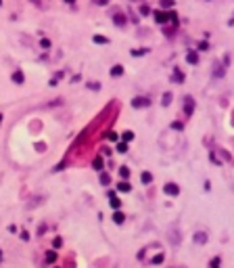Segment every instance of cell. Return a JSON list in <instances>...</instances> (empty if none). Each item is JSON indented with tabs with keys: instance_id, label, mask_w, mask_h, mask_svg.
<instances>
[{
	"instance_id": "30bf717a",
	"label": "cell",
	"mask_w": 234,
	"mask_h": 268,
	"mask_svg": "<svg viewBox=\"0 0 234 268\" xmlns=\"http://www.w3.org/2000/svg\"><path fill=\"white\" fill-rule=\"evenodd\" d=\"M117 188H119L121 193H128V191H130V184H128V182H119V184H117Z\"/></svg>"
},
{
	"instance_id": "e0dca14e",
	"label": "cell",
	"mask_w": 234,
	"mask_h": 268,
	"mask_svg": "<svg viewBox=\"0 0 234 268\" xmlns=\"http://www.w3.org/2000/svg\"><path fill=\"white\" fill-rule=\"evenodd\" d=\"M161 262H163V254H157L153 258V264H161Z\"/></svg>"
},
{
	"instance_id": "cb8c5ba5",
	"label": "cell",
	"mask_w": 234,
	"mask_h": 268,
	"mask_svg": "<svg viewBox=\"0 0 234 268\" xmlns=\"http://www.w3.org/2000/svg\"><path fill=\"white\" fill-rule=\"evenodd\" d=\"M144 52H146V50H132V55H134V57H140V55H144Z\"/></svg>"
},
{
	"instance_id": "9c48e42d",
	"label": "cell",
	"mask_w": 234,
	"mask_h": 268,
	"mask_svg": "<svg viewBox=\"0 0 234 268\" xmlns=\"http://www.w3.org/2000/svg\"><path fill=\"white\" fill-rule=\"evenodd\" d=\"M113 21H115L117 25H123V23H126V17H123V15H115V17H113Z\"/></svg>"
},
{
	"instance_id": "8992f818",
	"label": "cell",
	"mask_w": 234,
	"mask_h": 268,
	"mask_svg": "<svg viewBox=\"0 0 234 268\" xmlns=\"http://www.w3.org/2000/svg\"><path fill=\"white\" fill-rule=\"evenodd\" d=\"M194 241L203 245L205 241H207V235H205V233H197V235H194Z\"/></svg>"
},
{
	"instance_id": "277c9868",
	"label": "cell",
	"mask_w": 234,
	"mask_h": 268,
	"mask_svg": "<svg viewBox=\"0 0 234 268\" xmlns=\"http://www.w3.org/2000/svg\"><path fill=\"white\" fill-rule=\"evenodd\" d=\"M155 19H157L159 23H165V21L169 19V15H165V13H155Z\"/></svg>"
},
{
	"instance_id": "52a82bcc",
	"label": "cell",
	"mask_w": 234,
	"mask_h": 268,
	"mask_svg": "<svg viewBox=\"0 0 234 268\" xmlns=\"http://www.w3.org/2000/svg\"><path fill=\"white\" fill-rule=\"evenodd\" d=\"M13 82L23 84V73H21V71H15V73H13Z\"/></svg>"
},
{
	"instance_id": "ffe728a7",
	"label": "cell",
	"mask_w": 234,
	"mask_h": 268,
	"mask_svg": "<svg viewBox=\"0 0 234 268\" xmlns=\"http://www.w3.org/2000/svg\"><path fill=\"white\" fill-rule=\"evenodd\" d=\"M211 268H220V258H213V262H211Z\"/></svg>"
},
{
	"instance_id": "f1b7e54d",
	"label": "cell",
	"mask_w": 234,
	"mask_h": 268,
	"mask_svg": "<svg viewBox=\"0 0 234 268\" xmlns=\"http://www.w3.org/2000/svg\"><path fill=\"white\" fill-rule=\"evenodd\" d=\"M0 260H2V254H0Z\"/></svg>"
},
{
	"instance_id": "4316f807",
	"label": "cell",
	"mask_w": 234,
	"mask_h": 268,
	"mask_svg": "<svg viewBox=\"0 0 234 268\" xmlns=\"http://www.w3.org/2000/svg\"><path fill=\"white\" fill-rule=\"evenodd\" d=\"M67 2H75V0H67Z\"/></svg>"
},
{
	"instance_id": "44dd1931",
	"label": "cell",
	"mask_w": 234,
	"mask_h": 268,
	"mask_svg": "<svg viewBox=\"0 0 234 268\" xmlns=\"http://www.w3.org/2000/svg\"><path fill=\"white\" fill-rule=\"evenodd\" d=\"M40 44H42V48H50V40H46V38H44Z\"/></svg>"
},
{
	"instance_id": "7c38bea8",
	"label": "cell",
	"mask_w": 234,
	"mask_h": 268,
	"mask_svg": "<svg viewBox=\"0 0 234 268\" xmlns=\"http://www.w3.org/2000/svg\"><path fill=\"white\" fill-rule=\"evenodd\" d=\"M94 42H96V44H107L109 40H107L105 36H94Z\"/></svg>"
},
{
	"instance_id": "83f0119b",
	"label": "cell",
	"mask_w": 234,
	"mask_h": 268,
	"mask_svg": "<svg viewBox=\"0 0 234 268\" xmlns=\"http://www.w3.org/2000/svg\"><path fill=\"white\" fill-rule=\"evenodd\" d=\"M0 122H2V113H0Z\"/></svg>"
},
{
	"instance_id": "9a60e30c",
	"label": "cell",
	"mask_w": 234,
	"mask_h": 268,
	"mask_svg": "<svg viewBox=\"0 0 234 268\" xmlns=\"http://www.w3.org/2000/svg\"><path fill=\"white\" fill-rule=\"evenodd\" d=\"M94 168H96V170H100V168H103V157H96V159H94V163H92Z\"/></svg>"
},
{
	"instance_id": "7a4b0ae2",
	"label": "cell",
	"mask_w": 234,
	"mask_h": 268,
	"mask_svg": "<svg viewBox=\"0 0 234 268\" xmlns=\"http://www.w3.org/2000/svg\"><path fill=\"white\" fill-rule=\"evenodd\" d=\"M165 193L172 195V197H176V195H178V187H176L174 182H167V184H165Z\"/></svg>"
},
{
	"instance_id": "d4e9b609",
	"label": "cell",
	"mask_w": 234,
	"mask_h": 268,
	"mask_svg": "<svg viewBox=\"0 0 234 268\" xmlns=\"http://www.w3.org/2000/svg\"><path fill=\"white\" fill-rule=\"evenodd\" d=\"M169 101H172V94H165V96H163V105H167Z\"/></svg>"
},
{
	"instance_id": "ba28073f",
	"label": "cell",
	"mask_w": 234,
	"mask_h": 268,
	"mask_svg": "<svg viewBox=\"0 0 234 268\" xmlns=\"http://www.w3.org/2000/svg\"><path fill=\"white\" fill-rule=\"evenodd\" d=\"M153 180V176H151V172H142V182H144V184H149V182H151Z\"/></svg>"
},
{
	"instance_id": "5b68a950",
	"label": "cell",
	"mask_w": 234,
	"mask_h": 268,
	"mask_svg": "<svg viewBox=\"0 0 234 268\" xmlns=\"http://www.w3.org/2000/svg\"><path fill=\"white\" fill-rule=\"evenodd\" d=\"M113 220H115L117 224H121V222L126 220V216H123V212H115V214H113Z\"/></svg>"
},
{
	"instance_id": "ac0fdd59",
	"label": "cell",
	"mask_w": 234,
	"mask_h": 268,
	"mask_svg": "<svg viewBox=\"0 0 234 268\" xmlns=\"http://www.w3.org/2000/svg\"><path fill=\"white\" fill-rule=\"evenodd\" d=\"M197 61H199V59H197V55H194V52H190V55H188V63H192V65H194Z\"/></svg>"
},
{
	"instance_id": "5bb4252c",
	"label": "cell",
	"mask_w": 234,
	"mask_h": 268,
	"mask_svg": "<svg viewBox=\"0 0 234 268\" xmlns=\"http://www.w3.org/2000/svg\"><path fill=\"white\" fill-rule=\"evenodd\" d=\"M117 151L126 153V151H128V145H126V142H117Z\"/></svg>"
},
{
	"instance_id": "7402d4cb",
	"label": "cell",
	"mask_w": 234,
	"mask_h": 268,
	"mask_svg": "<svg viewBox=\"0 0 234 268\" xmlns=\"http://www.w3.org/2000/svg\"><path fill=\"white\" fill-rule=\"evenodd\" d=\"M134 138V134L132 132H123V140H132Z\"/></svg>"
},
{
	"instance_id": "2e32d148",
	"label": "cell",
	"mask_w": 234,
	"mask_h": 268,
	"mask_svg": "<svg viewBox=\"0 0 234 268\" xmlns=\"http://www.w3.org/2000/svg\"><path fill=\"white\" fill-rule=\"evenodd\" d=\"M61 245H63V239H61V237H55V241H52V247H61Z\"/></svg>"
},
{
	"instance_id": "603a6c76",
	"label": "cell",
	"mask_w": 234,
	"mask_h": 268,
	"mask_svg": "<svg viewBox=\"0 0 234 268\" xmlns=\"http://www.w3.org/2000/svg\"><path fill=\"white\" fill-rule=\"evenodd\" d=\"M111 205H113V208H119V199H115V197H111Z\"/></svg>"
},
{
	"instance_id": "8fae6325",
	"label": "cell",
	"mask_w": 234,
	"mask_h": 268,
	"mask_svg": "<svg viewBox=\"0 0 234 268\" xmlns=\"http://www.w3.org/2000/svg\"><path fill=\"white\" fill-rule=\"evenodd\" d=\"M55 260H57V254H55V251H48V254H46V262H48V264H52Z\"/></svg>"
},
{
	"instance_id": "484cf974",
	"label": "cell",
	"mask_w": 234,
	"mask_h": 268,
	"mask_svg": "<svg viewBox=\"0 0 234 268\" xmlns=\"http://www.w3.org/2000/svg\"><path fill=\"white\" fill-rule=\"evenodd\" d=\"M172 126H174V130H182V124H180V122H174Z\"/></svg>"
},
{
	"instance_id": "4fadbf2b",
	"label": "cell",
	"mask_w": 234,
	"mask_h": 268,
	"mask_svg": "<svg viewBox=\"0 0 234 268\" xmlns=\"http://www.w3.org/2000/svg\"><path fill=\"white\" fill-rule=\"evenodd\" d=\"M119 174H121V178H128V176H130V170L126 168V165H121V168H119Z\"/></svg>"
},
{
	"instance_id": "3957f363",
	"label": "cell",
	"mask_w": 234,
	"mask_h": 268,
	"mask_svg": "<svg viewBox=\"0 0 234 268\" xmlns=\"http://www.w3.org/2000/svg\"><path fill=\"white\" fill-rule=\"evenodd\" d=\"M121 73H123V67H121V65H115V67L111 69V76H113V78H119Z\"/></svg>"
},
{
	"instance_id": "6da1fadb",
	"label": "cell",
	"mask_w": 234,
	"mask_h": 268,
	"mask_svg": "<svg viewBox=\"0 0 234 268\" xmlns=\"http://www.w3.org/2000/svg\"><path fill=\"white\" fill-rule=\"evenodd\" d=\"M149 103H151V101H149L146 96H136V99L132 101V105L136 107V109H140V107H149Z\"/></svg>"
},
{
	"instance_id": "d6986e66",
	"label": "cell",
	"mask_w": 234,
	"mask_h": 268,
	"mask_svg": "<svg viewBox=\"0 0 234 268\" xmlns=\"http://www.w3.org/2000/svg\"><path fill=\"white\" fill-rule=\"evenodd\" d=\"M100 182H103V184H109V182H111V178H109L107 174H103V176H100Z\"/></svg>"
},
{
	"instance_id": "f546056e",
	"label": "cell",
	"mask_w": 234,
	"mask_h": 268,
	"mask_svg": "<svg viewBox=\"0 0 234 268\" xmlns=\"http://www.w3.org/2000/svg\"><path fill=\"white\" fill-rule=\"evenodd\" d=\"M0 4H2V0H0Z\"/></svg>"
}]
</instances>
